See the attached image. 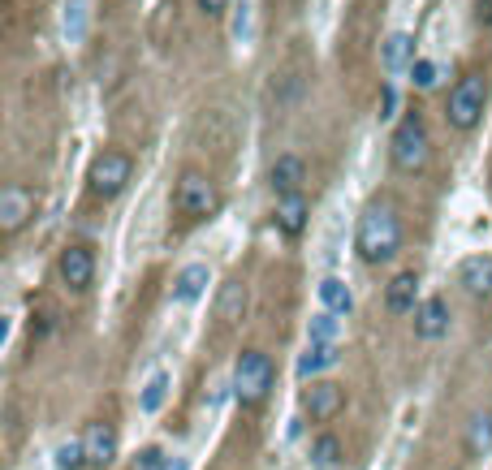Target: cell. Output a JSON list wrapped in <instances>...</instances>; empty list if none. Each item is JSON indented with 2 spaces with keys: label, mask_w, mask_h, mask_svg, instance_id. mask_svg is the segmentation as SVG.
Returning <instances> with one entry per match:
<instances>
[{
  "label": "cell",
  "mask_w": 492,
  "mask_h": 470,
  "mask_svg": "<svg viewBox=\"0 0 492 470\" xmlns=\"http://www.w3.org/2000/svg\"><path fill=\"white\" fill-rule=\"evenodd\" d=\"M402 246V220H397L394 203H367L354 229V250L363 263H384L397 255Z\"/></svg>",
  "instance_id": "cell-1"
},
{
  "label": "cell",
  "mask_w": 492,
  "mask_h": 470,
  "mask_svg": "<svg viewBox=\"0 0 492 470\" xmlns=\"http://www.w3.org/2000/svg\"><path fill=\"white\" fill-rule=\"evenodd\" d=\"M389 160H394L397 173H424L427 160H432V138H427V126L419 113H406L397 121L394 138H389Z\"/></svg>",
  "instance_id": "cell-2"
},
{
  "label": "cell",
  "mask_w": 492,
  "mask_h": 470,
  "mask_svg": "<svg viewBox=\"0 0 492 470\" xmlns=\"http://www.w3.org/2000/svg\"><path fill=\"white\" fill-rule=\"evenodd\" d=\"M484 104H488V87L479 74H466V78L449 91V104H445V121L454 126V130H476L479 117H484Z\"/></svg>",
  "instance_id": "cell-3"
},
{
  "label": "cell",
  "mask_w": 492,
  "mask_h": 470,
  "mask_svg": "<svg viewBox=\"0 0 492 470\" xmlns=\"http://www.w3.org/2000/svg\"><path fill=\"white\" fill-rule=\"evenodd\" d=\"M173 208L186 216V220H203L220 208V195H216V181L199 169H186L178 178V190H173Z\"/></svg>",
  "instance_id": "cell-4"
},
{
  "label": "cell",
  "mask_w": 492,
  "mask_h": 470,
  "mask_svg": "<svg viewBox=\"0 0 492 470\" xmlns=\"http://www.w3.org/2000/svg\"><path fill=\"white\" fill-rule=\"evenodd\" d=\"M134 178V160L126 151H99L87 169V190L96 199H117Z\"/></svg>",
  "instance_id": "cell-5"
},
{
  "label": "cell",
  "mask_w": 492,
  "mask_h": 470,
  "mask_svg": "<svg viewBox=\"0 0 492 470\" xmlns=\"http://www.w3.org/2000/svg\"><path fill=\"white\" fill-rule=\"evenodd\" d=\"M272 389V358L263 350H246L238 363H233V393L242 405H260Z\"/></svg>",
  "instance_id": "cell-6"
},
{
  "label": "cell",
  "mask_w": 492,
  "mask_h": 470,
  "mask_svg": "<svg viewBox=\"0 0 492 470\" xmlns=\"http://www.w3.org/2000/svg\"><path fill=\"white\" fill-rule=\"evenodd\" d=\"M56 272H61V281L74 293L91 290V281H96V255H91V246H66L61 260H56Z\"/></svg>",
  "instance_id": "cell-7"
},
{
  "label": "cell",
  "mask_w": 492,
  "mask_h": 470,
  "mask_svg": "<svg viewBox=\"0 0 492 470\" xmlns=\"http://www.w3.org/2000/svg\"><path fill=\"white\" fill-rule=\"evenodd\" d=\"M342 405H345V393H342V384H333V380H315L312 389L302 393V410H307L315 423H328Z\"/></svg>",
  "instance_id": "cell-8"
},
{
  "label": "cell",
  "mask_w": 492,
  "mask_h": 470,
  "mask_svg": "<svg viewBox=\"0 0 492 470\" xmlns=\"http://www.w3.org/2000/svg\"><path fill=\"white\" fill-rule=\"evenodd\" d=\"M35 216V199L22 190V186H5L0 190V229L5 233H17Z\"/></svg>",
  "instance_id": "cell-9"
},
{
  "label": "cell",
  "mask_w": 492,
  "mask_h": 470,
  "mask_svg": "<svg viewBox=\"0 0 492 470\" xmlns=\"http://www.w3.org/2000/svg\"><path fill=\"white\" fill-rule=\"evenodd\" d=\"M268 181H272V190H277L281 199L302 195V181H307V164H302V156H277L272 169H268Z\"/></svg>",
  "instance_id": "cell-10"
},
{
  "label": "cell",
  "mask_w": 492,
  "mask_h": 470,
  "mask_svg": "<svg viewBox=\"0 0 492 470\" xmlns=\"http://www.w3.org/2000/svg\"><path fill=\"white\" fill-rule=\"evenodd\" d=\"M277 229L285 233V238H302L307 233V220H312V203L302 195H285V199H277Z\"/></svg>",
  "instance_id": "cell-11"
},
{
  "label": "cell",
  "mask_w": 492,
  "mask_h": 470,
  "mask_svg": "<svg viewBox=\"0 0 492 470\" xmlns=\"http://www.w3.org/2000/svg\"><path fill=\"white\" fill-rule=\"evenodd\" d=\"M82 449H87V466H108L117 457V432L108 423H91L82 432Z\"/></svg>",
  "instance_id": "cell-12"
},
{
  "label": "cell",
  "mask_w": 492,
  "mask_h": 470,
  "mask_svg": "<svg viewBox=\"0 0 492 470\" xmlns=\"http://www.w3.org/2000/svg\"><path fill=\"white\" fill-rule=\"evenodd\" d=\"M415 332L424 341H436L449 332V302L445 298H424L419 311H415Z\"/></svg>",
  "instance_id": "cell-13"
},
{
  "label": "cell",
  "mask_w": 492,
  "mask_h": 470,
  "mask_svg": "<svg viewBox=\"0 0 492 470\" xmlns=\"http://www.w3.org/2000/svg\"><path fill=\"white\" fill-rule=\"evenodd\" d=\"M415 302H419V276L415 272H397L389 281V290H384V307L389 315H415Z\"/></svg>",
  "instance_id": "cell-14"
},
{
  "label": "cell",
  "mask_w": 492,
  "mask_h": 470,
  "mask_svg": "<svg viewBox=\"0 0 492 470\" xmlns=\"http://www.w3.org/2000/svg\"><path fill=\"white\" fill-rule=\"evenodd\" d=\"M415 61H419V56H415V39H410L406 31L389 35V39L380 44V66H384V74H402V69H410Z\"/></svg>",
  "instance_id": "cell-15"
},
{
  "label": "cell",
  "mask_w": 492,
  "mask_h": 470,
  "mask_svg": "<svg viewBox=\"0 0 492 470\" xmlns=\"http://www.w3.org/2000/svg\"><path fill=\"white\" fill-rule=\"evenodd\" d=\"M458 281L466 285V293L492 298V255H471V260H462Z\"/></svg>",
  "instance_id": "cell-16"
},
{
  "label": "cell",
  "mask_w": 492,
  "mask_h": 470,
  "mask_svg": "<svg viewBox=\"0 0 492 470\" xmlns=\"http://www.w3.org/2000/svg\"><path fill=\"white\" fill-rule=\"evenodd\" d=\"M208 281H212L208 263H190V268H181L178 285H173V298H178V302H195L199 293L208 290Z\"/></svg>",
  "instance_id": "cell-17"
},
{
  "label": "cell",
  "mask_w": 492,
  "mask_h": 470,
  "mask_svg": "<svg viewBox=\"0 0 492 470\" xmlns=\"http://www.w3.org/2000/svg\"><path fill=\"white\" fill-rule=\"evenodd\" d=\"M320 302H324V311H333V315H350L354 293H350V285H345L342 276H324V281H320Z\"/></svg>",
  "instance_id": "cell-18"
},
{
  "label": "cell",
  "mask_w": 492,
  "mask_h": 470,
  "mask_svg": "<svg viewBox=\"0 0 492 470\" xmlns=\"http://www.w3.org/2000/svg\"><path fill=\"white\" fill-rule=\"evenodd\" d=\"M328 367H337V345H307V354L298 358V375H302V380L324 375Z\"/></svg>",
  "instance_id": "cell-19"
},
{
  "label": "cell",
  "mask_w": 492,
  "mask_h": 470,
  "mask_svg": "<svg viewBox=\"0 0 492 470\" xmlns=\"http://www.w3.org/2000/svg\"><path fill=\"white\" fill-rule=\"evenodd\" d=\"M246 311V285L242 281H230V285H220V302H216V315L225 320V324H238Z\"/></svg>",
  "instance_id": "cell-20"
},
{
  "label": "cell",
  "mask_w": 492,
  "mask_h": 470,
  "mask_svg": "<svg viewBox=\"0 0 492 470\" xmlns=\"http://www.w3.org/2000/svg\"><path fill=\"white\" fill-rule=\"evenodd\" d=\"M337 337H342V320L333 311H320L312 324H307V341L312 345H337Z\"/></svg>",
  "instance_id": "cell-21"
},
{
  "label": "cell",
  "mask_w": 492,
  "mask_h": 470,
  "mask_svg": "<svg viewBox=\"0 0 492 470\" xmlns=\"http://www.w3.org/2000/svg\"><path fill=\"white\" fill-rule=\"evenodd\" d=\"M164 397H169V375L156 372V375L148 380L143 397H138V410H143V414H160V410H164Z\"/></svg>",
  "instance_id": "cell-22"
},
{
  "label": "cell",
  "mask_w": 492,
  "mask_h": 470,
  "mask_svg": "<svg viewBox=\"0 0 492 470\" xmlns=\"http://www.w3.org/2000/svg\"><path fill=\"white\" fill-rule=\"evenodd\" d=\"M337 457H342V440L337 436H320L312 444V466L315 470H337Z\"/></svg>",
  "instance_id": "cell-23"
},
{
  "label": "cell",
  "mask_w": 492,
  "mask_h": 470,
  "mask_svg": "<svg viewBox=\"0 0 492 470\" xmlns=\"http://www.w3.org/2000/svg\"><path fill=\"white\" fill-rule=\"evenodd\" d=\"M410 82H415L419 91H432V87L441 82V66H436V61H427V56H419V61L410 66Z\"/></svg>",
  "instance_id": "cell-24"
},
{
  "label": "cell",
  "mask_w": 492,
  "mask_h": 470,
  "mask_svg": "<svg viewBox=\"0 0 492 470\" xmlns=\"http://www.w3.org/2000/svg\"><path fill=\"white\" fill-rule=\"evenodd\" d=\"M56 466H61V470H82V466H87V449H82V436H78V440H66V444L56 449Z\"/></svg>",
  "instance_id": "cell-25"
},
{
  "label": "cell",
  "mask_w": 492,
  "mask_h": 470,
  "mask_svg": "<svg viewBox=\"0 0 492 470\" xmlns=\"http://www.w3.org/2000/svg\"><path fill=\"white\" fill-rule=\"evenodd\" d=\"M471 449L476 454H488L492 449V414H476L471 419Z\"/></svg>",
  "instance_id": "cell-26"
},
{
  "label": "cell",
  "mask_w": 492,
  "mask_h": 470,
  "mask_svg": "<svg viewBox=\"0 0 492 470\" xmlns=\"http://www.w3.org/2000/svg\"><path fill=\"white\" fill-rule=\"evenodd\" d=\"M134 470H169V457L151 444V449H143V454L134 457Z\"/></svg>",
  "instance_id": "cell-27"
},
{
  "label": "cell",
  "mask_w": 492,
  "mask_h": 470,
  "mask_svg": "<svg viewBox=\"0 0 492 470\" xmlns=\"http://www.w3.org/2000/svg\"><path fill=\"white\" fill-rule=\"evenodd\" d=\"M66 35L69 39H82V0H69L66 5Z\"/></svg>",
  "instance_id": "cell-28"
},
{
  "label": "cell",
  "mask_w": 492,
  "mask_h": 470,
  "mask_svg": "<svg viewBox=\"0 0 492 470\" xmlns=\"http://www.w3.org/2000/svg\"><path fill=\"white\" fill-rule=\"evenodd\" d=\"M246 35H251V9H238V14H233V39H238V44H242Z\"/></svg>",
  "instance_id": "cell-29"
},
{
  "label": "cell",
  "mask_w": 492,
  "mask_h": 470,
  "mask_svg": "<svg viewBox=\"0 0 492 470\" xmlns=\"http://www.w3.org/2000/svg\"><path fill=\"white\" fill-rule=\"evenodd\" d=\"M394 108H397V91L384 87V91H380V117H394Z\"/></svg>",
  "instance_id": "cell-30"
},
{
  "label": "cell",
  "mask_w": 492,
  "mask_h": 470,
  "mask_svg": "<svg viewBox=\"0 0 492 470\" xmlns=\"http://www.w3.org/2000/svg\"><path fill=\"white\" fill-rule=\"evenodd\" d=\"M199 9H203L208 17H220L225 9H230V0H199Z\"/></svg>",
  "instance_id": "cell-31"
},
{
  "label": "cell",
  "mask_w": 492,
  "mask_h": 470,
  "mask_svg": "<svg viewBox=\"0 0 492 470\" xmlns=\"http://www.w3.org/2000/svg\"><path fill=\"white\" fill-rule=\"evenodd\" d=\"M479 14H484V17L492 22V0H479Z\"/></svg>",
  "instance_id": "cell-32"
}]
</instances>
